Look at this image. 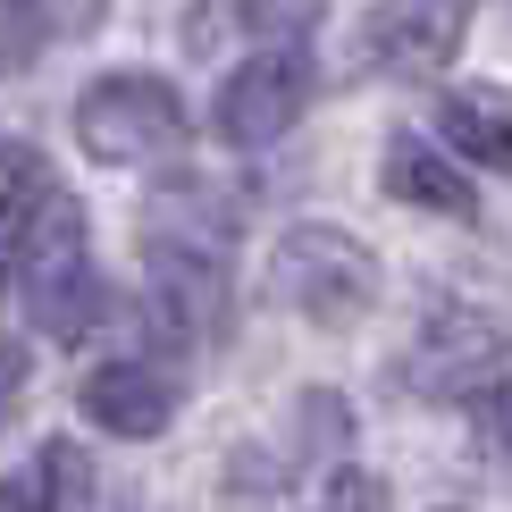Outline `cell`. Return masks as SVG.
Returning <instances> with one entry per match:
<instances>
[{
    "label": "cell",
    "instance_id": "1",
    "mask_svg": "<svg viewBox=\"0 0 512 512\" xmlns=\"http://www.w3.org/2000/svg\"><path fill=\"white\" fill-rule=\"evenodd\" d=\"M269 294L286 311H303L311 328H361L370 319V303H378V252L361 244V236H345V227H286L277 236V252H269Z\"/></svg>",
    "mask_w": 512,
    "mask_h": 512
},
{
    "label": "cell",
    "instance_id": "15",
    "mask_svg": "<svg viewBox=\"0 0 512 512\" xmlns=\"http://www.w3.org/2000/svg\"><path fill=\"white\" fill-rule=\"evenodd\" d=\"M0 512H51V479H0Z\"/></svg>",
    "mask_w": 512,
    "mask_h": 512
},
{
    "label": "cell",
    "instance_id": "10",
    "mask_svg": "<svg viewBox=\"0 0 512 512\" xmlns=\"http://www.w3.org/2000/svg\"><path fill=\"white\" fill-rule=\"evenodd\" d=\"M437 126H445V143H454L462 160L512 168V101L496 84H454V93L437 101Z\"/></svg>",
    "mask_w": 512,
    "mask_h": 512
},
{
    "label": "cell",
    "instance_id": "6",
    "mask_svg": "<svg viewBox=\"0 0 512 512\" xmlns=\"http://www.w3.org/2000/svg\"><path fill=\"white\" fill-rule=\"evenodd\" d=\"M479 0H387L370 9L361 26V68H387V76H437L445 59L462 51Z\"/></svg>",
    "mask_w": 512,
    "mask_h": 512
},
{
    "label": "cell",
    "instance_id": "14",
    "mask_svg": "<svg viewBox=\"0 0 512 512\" xmlns=\"http://www.w3.org/2000/svg\"><path fill=\"white\" fill-rule=\"evenodd\" d=\"M395 496H387V479H370V471H336L328 479V504L319 512H387Z\"/></svg>",
    "mask_w": 512,
    "mask_h": 512
},
{
    "label": "cell",
    "instance_id": "3",
    "mask_svg": "<svg viewBox=\"0 0 512 512\" xmlns=\"http://www.w3.org/2000/svg\"><path fill=\"white\" fill-rule=\"evenodd\" d=\"M504 370H512V319L487 303H437L403 345V387L429 403H454V395L479 403L487 387H504Z\"/></svg>",
    "mask_w": 512,
    "mask_h": 512
},
{
    "label": "cell",
    "instance_id": "12",
    "mask_svg": "<svg viewBox=\"0 0 512 512\" xmlns=\"http://www.w3.org/2000/svg\"><path fill=\"white\" fill-rule=\"evenodd\" d=\"M244 26L252 34H311L319 26V0H244Z\"/></svg>",
    "mask_w": 512,
    "mask_h": 512
},
{
    "label": "cell",
    "instance_id": "4",
    "mask_svg": "<svg viewBox=\"0 0 512 512\" xmlns=\"http://www.w3.org/2000/svg\"><path fill=\"white\" fill-rule=\"evenodd\" d=\"M76 143L101 168H135V160H168L185 143V101L177 84L152 68H126V76H93L76 101Z\"/></svg>",
    "mask_w": 512,
    "mask_h": 512
},
{
    "label": "cell",
    "instance_id": "7",
    "mask_svg": "<svg viewBox=\"0 0 512 512\" xmlns=\"http://www.w3.org/2000/svg\"><path fill=\"white\" fill-rule=\"evenodd\" d=\"M143 269H152L160 328L177 336V345H210V336L227 328V252L152 236V244H143Z\"/></svg>",
    "mask_w": 512,
    "mask_h": 512
},
{
    "label": "cell",
    "instance_id": "5",
    "mask_svg": "<svg viewBox=\"0 0 512 512\" xmlns=\"http://www.w3.org/2000/svg\"><path fill=\"white\" fill-rule=\"evenodd\" d=\"M319 76H311V51L303 42H277V51H252L236 76L219 84V101H210V126H219L227 152H261V143H277L294 118L311 110Z\"/></svg>",
    "mask_w": 512,
    "mask_h": 512
},
{
    "label": "cell",
    "instance_id": "9",
    "mask_svg": "<svg viewBox=\"0 0 512 512\" xmlns=\"http://www.w3.org/2000/svg\"><path fill=\"white\" fill-rule=\"evenodd\" d=\"M378 185H387L395 202L445 210V219H471V177H462V168L445 160L437 143H420V135H395V143H387V160H378Z\"/></svg>",
    "mask_w": 512,
    "mask_h": 512
},
{
    "label": "cell",
    "instance_id": "13",
    "mask_svg": "<svg viewBox=\"0 0 512 512\" xmlns=\"http://www.w3.org/2000/svg\"><path fill=\"white\" fill-rule=\"evenodd\" d=\"M471 429H479L487 454H512V378H504V387H487V395L471 403Z\"/></svg>",
    "mask_w": 512,
    "mask_h": 512
},
{
    "label": "cell",
    "instance_id": "8",
    "mask_svg": "<svg viewBox=\"0 0 512 512\" xmlns=\"http://www.w3.org/2000/svg\"><path fill=\"white\" fill-rule=\"evenodd\" d=\"M84 420H93L101 437H160L168 420H177V378L160 370V361H101L93 378L76 387Z\"/></svg>",
    "mask_w": 512,
    "mask_h": 512
},
{
    "label": "cell",
    "instance_id": "2",
    "mask_svg": "<svg viewBox=\"0 0 512 512\" xmlns=\"http://www.w3.org/2000/svg\"><path fill=\"white\" fill-rule=\"evenodd\" d=\"M17 303H26V319L42 336H84L101 319V277H93V244H84V210L68 194L42 202V219L17 236Z\"/></svg>",
    "mask_w": 512,
    "mask_h": 512
},
{
    "label": "cell",
    "instance_id": "11",
    "mask_svg": "<svg viewBox=\"0 0 512 512\" xmlns=\"http://www.w3.org/2000/svg\"><path fill=\"white\" fill-rule=\"evenodd\" d=\"M42 202H51V168H42V152L0 143V261H9L17 236L42 219Z\"/></svg>",
    "mask_w": 512,
    "mask_h": 512
}]
</instances>
